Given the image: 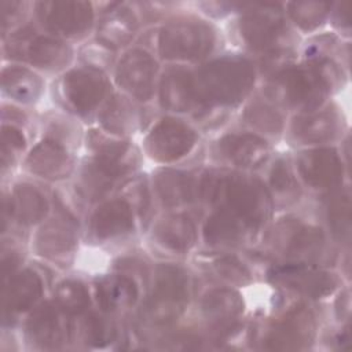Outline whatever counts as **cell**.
Wrapping results in <instances>:
<instances>
[{
  "label": "cell",
  "mask_w": 352,
  "mask_h": 352,
  "mask_svg": "<svg viewBox=\"0 0 352 352\" xmlns=\"http://www.w3.org/2000/svg\"><path fill=\"white\" fill-rule=\"evenodd\" d=\"M204 199L258 226L270 212V194L253 177L231 172H210L201 183Z\"/></svg>",
  "instance_id": "6da1fadb"
},
{
  "label": "cell",
  "mask_w": 352,
  "mask_h": 352,
  "mask_svg": "<svg viewBox=\"0 0 352 352\" xmlns=\"http://www.w3.org/2000/svg\"><path fill=\"white\" fill-rule=\"evenodd\" d=\"M330 62L290 67L279 72L268 84V95L278 103L302 110H315L324 99L333 78L327 69Z\"/></svg>",
  "instance_id": "7a4b0ae2"
},
{
  "label": "cell",
  "mask_w": 352,
  "mask_h": 352,
  "mask_svg": "<svg viewBox=\"0 0 352 352\" xmlns=\"http://www.w3.org/2000/svg\"><path fill=\"white\" fill-rule=\"evenodd\" d=\"M195 82L198 99L213 104H235L250 92L254 67L243 58H221L202 67Z\"/></svg>",
  "instance_id": "3957f363"
},
{
  "label": "cell",
  "mask_w": 352,
  "mask_h": 352,
  "mask_svg": "<svg viewBox=\"0 0 352 352\" xmlns=\"http://www.w3.org/2000/svg\"><path fill=\"white\" fill-rule=\"evenodd\" d=\"M188 302V279L176 267H161L155 276V285L142 311V318L157 326L176 320Z\"/></svg>",
  "instance_id": "277c9868"
},
{
  "label": "cell",
  "mask_w": 352,
  "mask_h": 352,
  "mask_svg": "<svg viewBox=\"0 0 352 352\" xmlns=\"http://www.w3.org/2000/svg\"><path fill=\"white\" fill-rule=\"evenodd\" d=\"M214 41L209 25L180 19L164 26L160 33V52L166 59L194 60L205 56Z\"/></svg>",
  "instance_id": "5b68a950"
},
{
  "label": "cell",
  "mask_w": 352,
  "mask_h": 352,
  "mask_svg": "<svg viewBox=\"0 0 352 352\" xmlns=\"http://www.w3.org/2000/svg\"><path fill=\"white\" fill-rule=\"evenodd\" d=\"M36 10L41 23L63 37H81L94 23L92 4L85 1H41Z\"/></svg>",
  "instance_id": "8992f818"
},
{
  "label": "cell",
  "mask_w": 352,
  "mask_h": 352,
  "mask_svg": "<svg viewBox=\"0 0 352 352\" xmlns=\"http://www.w3.org/2000/svg\"><path fill=\"white\" fill-rule=\"evenodd\" d=\"M197 133L187 124L175 118L161 120L144 140L146 153L158 162L176 161L195 146Z\"/></svg>",
  "instance_id": "52a82bcc"
},
{
  "label": "cell",
  "mask_w": 352,
  "mask_h": 352,
  "mask_svg": "<svg viewBox=\"0 0 352 352\" xmlns=\"http://www.w3.org/2000/svg\"><path fill=\"white\" fill-rule=\"evenodd\" d=\"M106 91V78L94 67L70 70L60 82L62 99L70 110L78 114L94 111L104 98Z\"/></svg>",
  "instance_id": "ba28073f"
},
{
  "label": "cell",
  "mask_w": 352,
  "mask_h": 352,
  "mask_svg": "<svg viewBox=\"0 0 352 352\" xmlns=\"http://www.w3.org/2000/svg\"><path fill=\"white\" fill-rule=\"evenodd\" d=\"M12 51L25 58L30 65L43 70H58L72 59L70 47L51 36H34L26 33L12 40Z\"/></svg>",
  "instance_id": "9c48e42d"
},
{
  "label": "cell",
  "mask_w": 352,
  "mask_h": 352,
  "mask_svg": "<svg viewBox=\"0 0 352 352\" xmlns=\"http://www.w3.org/2000/svg\"><path fill=\"white\" fill-rule=\"evenodd\" d=\"M157 63L143 50H131L120 60L116 72L118 85L139 100H148L154 94Z\"/></svg>",
  "instance_id": "30bf717a"
},
{
  "label": "cell",
  "mask_w": 352,
  "mask_h": 352,
  "mask_svg": "<svg viewBox=\"0 0 352 352\" xmlns=\"http://www.w3.org/2000/svg\"><path fill=\"white\" fill-rule=\"evenodd\" d=\"M270 276L274 282L314 298L331 294L338 285V280L333 274L301 263L276 267L270 272Z\"/></svg>",
  "instance_id": "8fae6325"
},
{
  "label": "cell",
  "mask_w": 352,
  "mask_h": 352,
  "mask_svg": "<svg viewBox=\"0 0 352 352\" xmlns=\"http://www.w3.org/2000/svg\"><path fill=\"white\" fill-rule=\"evenodd\" d=\"M65 314L56 304L45 302L37 307L26 324L30 341L45 349L60 346L72 333Z\"/></svg>",
  "instance_id": "7c38bea8"
},
{
  "label": "cell",
  "mask_w": 352,
  "mask_h": 352,
  "mask_svg": "<svg viewBox=\"0 0 352 352\" xmlns=\"http://www.w3.org/2000/svg\"><path fill=\"white\" fill-rule=\"evenodd\" d=\"M297 169L302 180L312 188H330L342 179V162L333 148H315L297 160Z\"/></svg>",
  "instance_id": "4fadbf2b"
},
{
  "label": "cell",
  "mask_w": 352,
  "mask_h": 352,
  "mask_svg": "<svg viewBox=\"0 0 352 352\" xmlns=\"http://www.w3.org/2000/svg\"><path fill=\"white\" fill-rule=\"evenodd\" d=\"M133 210L125 199L102 204L91 216L88 231L95 241H109L133 231Z\"/></svg>",
  "instance_id": "5bb4252c"
},
{
  "label": "cell",
  "mask_w": 352,
  "mask_h": 352,
  "mask_svg": "<svg viewBox=\"0 0 352 352\" xmlns=\"http://www.w3.org/2000/svg\"><path fill=\"white\" fill-rule=\"evenodd\" d=\"M261 6L260 10L250 11L241 21V34L246 45L253 50L274 48L282 33H285V23L275 6Z\"/></svg>",
  "instance_id": "9a60e30c"
},
{
  "label": "cell",
  "mask_w": 352,
  "mask_h": 352,
  "mask_svg": "<svg viewBox=\"0 0 352 352\" xmlns=\"http://www.w3.org/2000/svg\"><path fill=\"white\" fill-rule=\"evenodd\" d=\"M26 169L47 180H60L73 170V161L67 150L58 142L47 139L40 142L25 161Z\"/></svg>",
  "instance_id": "2e32d148"
},
{
  "label": "cell",
  "mask_w": 352,
  "mask_h": 352,
  "mask_svg": "<svg viewBox=\"0 0 352 352\" xmlns=\"http://www.w3.org/2000/svg\"><path fill=\"white\" fill-rule=\"evenodd\" d=\"M275 249L292 257L314 256L323 245L320 230L298 221H286L274 228L271 239Z\"/></svg>",
  "instance_id": "e0dca14e"
},
{
  "label": "cell",
  "mask_w": 352,
  "mask_h": 352,
  "mask_svg": "<svg viewBox=\"0 0 352 352\" xmlns=\"http://www.w3.org/2000/svg\"><path fill=\"white\" fill-rule=\"evenodd\" d=\"M217 153L223 160L236 166L256 168L267 160L270 147L257 135L234 133L219 140Z\"/></svg>",
  "instance_id": "ac0fdd59"
},
{
  "label": "cell",
  "mask_w": 352,
  "mask_h": 352,
  "mask_svg": "<svg viewBox=\"0 0 352 352\" xmlns=\"http://www.w3.org/2000/svg\"><path fill=\"white\" fill-rule=\"evenodd\" d=\"M129 169L107 158L96 157L88 161L80 173V191L87 199H99L106 195L116 180Z\"/></svg>",
  "instance_id": "d6986e66"
},
{
  "label": "cell",
  "mask_w": 352,
  "mask_h": 352,
  "mask_svg": "<svg viewBox=\"0 0 352 352\" xmlns=\"http://www.w3.org/2000/svg\"><path fill=\"white\" fill-rule=\"evenodd\" d=\"M257 226L248 219L226 210L217 209L205 226V239L210 245H238L243 242Z\"/></svg>",
  "instance_id": "ffe728a7"
},
{
  "label": "cell",
  "mask_w": 352,
  "mask_h": 352,
  "mask_svg": "<svg viewBox=\"0 0 352 352\" xmlns=\"http://www.w3.org/2000/svg\"><path fill=\"white\" fill-rule=\"evenodd\" d=\"M314 316L309 311L298 308L287 314L271 331L268 337L270 348L292 349L300 348L314 337Z\"/></svg>",
  "instance_id": "44dd1931"
},
{
  "label": "cell",
  "mask_w": 352,
  "mask_h": 352,
  "mask_svg": "<svg viewBox=\"0 0 352 352\" xmlns=\"http://www.w3.org/2000/svg\"><path fill=\"white\" fill-rule=\"evenodd\" d=\"M95 297L104 312H120L135 305L139 290L135 280L126 275H106L95 283Z\"/></svg>",
  "instance_id": "7402d4cb"
},
{
  "label": "cell",
  "mask_w": 352,
  "mask_h": 352,
  "mask_svg": "<svg viewBox=\"0 0 352 352\" xmlns=\"http://www.w3.org/2000/svg\"><path fill=\"white\" fill-rule=\"evenodd\" d=\"M43 294V282L38 274L25 270L14 275L4 286L3 311L4 314H21L30 309Z\"/></svg>",
  "instance_id": "603a6c76"
},
{
  "label": "cell",
  "mask_w": 352,
  "mask_h": 352,
  "mask_svg": "<svg viewBox=\"0 0 352 352\" xmlns=\"http://www.w3.org/2000/svg\"><path fill=\"white\" fill-rule=\"evenodd\" d=\"M153 239L169 252H188L197 239L195 224L184 214H169L154 226Z\"/></svg>",
  "instance_id": "cb8c5ba5"
},
{
  "label": "cell",
  "mask_w": 352,
  "mask_h": 352,
  "mask_svg": "<svg viewBox=\"0 0 352 352\" xmlns=\"http://www.w3.org/2000/svg\"><path fill=\"white\" fill-rule=\"evenodd\" d=\"M198 99L195 78L183 69H173L164 74L160 100L170 111H187Z\"/></svg>",
  "instance_id": "d4e9b609"
},
{
  "label": "cell",
  "mask_w": 352,
  "mask_h": 352,
  "mask_svg": "<svg viewBox=\"0 0 352 352\" xmlns=\"http://www.w3.org/2000/svg\"><path fill=\"white\" fill-rule=\"evenodd\" d=\"M76 242L77 235L72 224L66 219H54L40 228L36 249L45 258L58 260L73 253Z\"/></svg>",
  "instance_id": "484cf974"
},
{
  "label": "cell",
  "mask_w": 352,
  "mask_h": 352,
  "mask_svg": "<svg viewBox=\"0 0 352 352\" xmlns=\"http://www.w3.org/2000/svg\"><path fill=\"white\" fill-rule=\"evenodd\" d=\"M136 32L133 14L122 4H114L102 18L98 26V40L109 48H118L128 44Z\"/></svg>",
  "instance_id": "4316f807"
},
{
  "label": "cell",
  "mask_w": 352,
  "mask_h": 352,
  "mask_svg": "<svg viewBox=\"0 0 352 352\" xmlns=\"http://www.w3.org/2000/svg\"><path fill=\"white\" fill-rule=\"evenodd\" d=\"M338 131V120L331 111H307L296 118L292 133L302 143H322L331 140Z\"/></svg>",
  "instance_id": "83f0119b"
},
{
  "label": "cell",
  "mask_w": 352,
  "mask_h": 352,
  "mask_svg": "<svg viewBox=\"0 0 352 352\" xmlns=\"http://www.w3.org/2000/svg\"><path fill=\"white\" fill-rule=\"evenodd\" d=\"M10 216L22 224H34L44 219L48 204L45 197L30 184L16 186L10 195Z\"/></svg>",
  "instance_id": "f1b7e54d"
},
{
  "label": "cell",
  "mask_w": 352,
  "mask_h": 352,
  "mask_svg": "<svg viewBox=\"0 0 352 352\" xmlns=\"http://www.w3.org/2000/svg\"><path fill=\"white\" fill-rule=\"evenodd\" d=\"M3 91L14 100L30 103L40 96L43 81L29 69L12 66L3 72Z\"/></svg>",
  "instance_id": "f546056e"
},
{
  "label": "cell",
  "mask_w": 352,
  "mask_h": 352,
  "mask_svg": "<svg viewBox=\"0 0 352 352\" xmlns=\"http://www.w3.org/2000/svg\"><path fill=\"white\" fill-rule=\"evenodd\" d=\"M155 190L164 205L177 206L192 199L194 183L184 172L164 170L155 177Z\"/></svg>",
  "instance_id": "4dcf8cb0"
},
{
  "label": "cell",
  "mask_w": 352,
  "mask_h": 352,
  "mask_svg": "<svg viewBox=\"0 0 352 352\" xmlns=\"http://www.w3.org/2000/svg\"><path fill=\"white\" fill-rule=\"evenodd\" d=\"M202 311L209 320L217 324L228 323L242 314L243 302L234 290L217 289L204 297Z\"/></svg>",
  "instance_id": "1f68e13d"
},
{
  "label": "cell",
  "mask_w": 352,
  "mask_h": 352,
  "mask_svg": "<svg viewBox=\"0 0 352 352\" xmlns=\"http://www.w3.org/2000/svg\"><path fill=\"white\" fill-rule=\"evenodd\" d=\"M54 297L55 304L69 315H80L91 304L89 293L84 283L72 279L60 282L54 292Z\"/></svg>",
  "instance_id": "d6a6232c"
},
{
  "label": "cell",
  "mask_w": 352,
  "mask_h": 352,
  "mask_svg": "<svg viewBox=\"0 0 352 352\" xmlns=\"http://www.w3.org/2000/svg\"><path fill=\"white\" fill-rule=\"evenodd\" d=\"M133 107L120 96H114L100 114L103 126L111 133H126L133 126Z\"/></svg>",
  "instance_id": "836d02e7"
},
{
  "label": "cell",
  "mask_w": 352,
  "mask_h": 352,
  "mask_svg": "<svg viewBox=\"0 0 352 352\" xmlns=\"http://www.w3.org/2000/svg\"><path fill=\"white\" fill-rule=\"evenodd\" d=\"M80 333H81L82 341L87 345L103 346L114 340L116 327L106 318L96 314H91L84 318L80 326Z\"/></svg>",
  "instance_id": "e575fe53"
},
{
  "label": "cell",
  "mask_w": 352,
  "mask_h": 352,
  "mask_svg": "<svg viewBox=\"0 0 352 352\" xmlns=\"http://www.w3.org/2000/svg\"><path fill=\"white\" fill-rule=\"evenodd\" d=\"M292 19L302 29L311 30L319 26L327 16L331 4L326 3H290L287 4Z\"/></svg>",
  "instance_id": "d590c367"
},
{
  "label": "cell",
  "mask_w": 352,
  "mask_h": 352,
  "mask_svg": "<svg viewBox=\"0 0 352 352\" xmlns=\"http://www.w3.org/2000/svg\"><path fill=\"white\" fill-rule=\"evenodd\" d=\"M271 187L274 190V195L286 204L293 202L296 197H298V184L287 162L280 160L274 165L271 172Z\"/></svg>",
  "instance_id": "8d00e7d4"
},
{
  "label": "cell",
  "mask_w": 352,
  "mask_h": 352,
  "mask_svg": "<svg viewBox=\"0 0 352 352\" xmlns=\"http://www.w3.org/2000/svg\"><path fill=\"white\" fill-rule=\"evenodd\" d=\"M351 202L349 195H338L337 199L329 205V224L334 234L344 235L349 234V219H351Z\"/></svg>",
  "instance_id": "74e56055"
},
{
  "label": "cell",
  "mask_w": 352,
  "mask_h": 352,
  "mask_svg": "<svg viewBox=\"0 0 352 352\" xmlns=\"http://www.w3.org/2000/svg\"><path fill=\"white\" fill-rule=\"evenodd\" d=\"M248 120L261 131L278 133L282 128V117L272 107L261 103L253 104L248 110Z\"/></svg>",
  "instance_id": "f35d334b"
},
{
  "label": "cell",
  "mask_w": 352,
  "mask_h": 352,
  "mask_svg": "<svg viewBox=\"0 0 352 352\" xmlns=\"http://www.w3.org/2000/svg\"><path fill=\"white\" fill-rule=\"evenodd\" d=\"M216 271L231 283H245L250 280V272L234 257H224L216 263Z\"/></svg>",
  "instance_id": "ab89813d"
},
{
  "label": "cell",
  "mask_w": 352,
  "mask_h": 352,
  "mask_svg": "<svg viewBox=\"0 0 352 352\" xmlns=\"http://www.w3.org/2000/svg\"><path fill=\"white\" fill-rule=\"evenodd\" d=\"M23 146L25 139L18 129L12 126L3 128V160H6L7 155H14V153L22 150Z\"/></svg>",
  "instance_id": "60d3db41"
}]
</instances>
